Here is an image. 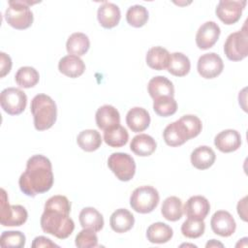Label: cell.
<instances>
[{
    "instance_id": "cell-40",
    "label": "cell",
    "mask_w": 248,
    "mask_h": 248,
    "mask_svg": "<svg viewBox=\"0 0 248 248\" xmlns=\"http://www.w3.org/2000/svg\"><path fill=\"white\" fill-rule=\"evenodd\" d=\"M12 59L11 57L1 51L0 52V78H4L7 74L10 73L11 69H12Z\"/></svg>"
},
{
    "instance_id": "cell-17",
    "label": "cell",
    "mask_w": 248,
    "mask_h": 248,
    "mask_svg": "<svg viewBox=\"0 0 248 248\" xmlns=\"http://www.w3.org/2000/svg\"><path fill=\"white\" fill-rule=\"evenodd\" d=\"M97 18L101 26L107 29L115 27L121 18L120 9L117 5L110 2H104L97 12Z\"/></svg>"
},
{
    "instance_id": "cell-42",
    "label": "cell",
    "mask_w": 248,
    "mask_h": 248,
    "mask_svg": "<svg viewBox=\"0 0 248 248\" xmlns=\"http://www.w3.org/2000/svg\"><path fill=\"white\" fill-rule=\"evenodd\" d=\"M246 200L247 198L244 197L241 201L237 203V213L241 217L243 221H247V213H246Z\"/></svg>"
},
{
    "instance_id": "cell-9",
    "label": "cell",
    "mask_w": 248,
    "mask_h": 248,
    "mask_svg": "<svg viewBox=\"0 0 248 248\" xmlns=\"http://www.w3.org/2000/svg\"><path fill=\"white\" fill-rule=\"evenodd\" d=\"M1 108L10 115H18L26 108V94L16 87H8L2 90L0 94Z\"/></svg>"
},
{
    "instance_id": "cell-2",
    "label": "cell",
    "mask_w": 248,
    "mask_h": 248,
    "mask_svg": "<svg viewBox=\"0 0 248 248\" xmlns=\"http://www.w3.org/2000/svg\"><path fill=\"white\" fill-rule=\"evenodd\" d=\"M20 191L28 197H35L49 191L53 185L52 166L44 155H33L26 163V169L18 179Z\"/></svg>"
},
{
    "instance_id": "cell-18",
    "label": "cell",
    "mask_w": 248,
    "mask_h": 248,
    "mask_svg": "<svg viewBox=\"0 0 248 248\" xmlns=\"http://www.w3.org/2000/svg\"><path fill=\"white\" fill-rule=\"evenodd\" d=\"M95 120L99 129L107 131L120 124V114L113 106L104 105L97 109Z\"/></svg>"
},
{
    "instance_id": "cell-16",
    "label": "cell",
    "mask_w": 248,
    "mask_h": 248,
    "mask_svg": "<svg viewBox=\"0 0 248 248\" xmlns=\"http://www.w3.org/2000/svg\"><path fill=\"white\" fill-rule=\"evenodd\" d=\"M210 210V204L202 196H193L188 199L183 207V212L188 218L203 220Z\"/></svg>"
},
{
    "instance_id": "cell-4",
    "label": "cell",
    "mask_w": 248,
    "mask_h": 248,
    "mask_svg": "<svg viewBox=\"0 0 248 248\" xmlns=\"http://www.w3.org/2000/svg\"><path fill=\"white\" fill-rule=\"evenodd\" d=\"M39 3L38 1L29 0H11L8 2L9 7L5 11V20L15 29L23 30L30 27L33 23L34 16L30 6Z\"/></svg>"
},
{
    "instance_id": "cell-44",
    "label": "cell",
    "mask_w": 248,
    "mask_h": 248,
    "mask_svg": "<svg viewBox=\"0 0 248 248\" xmlns=\"http://www.w3.org/2000/svg\"><path fill=\"white\" fill-rule=\"evenodd\" d=\"M181 247H183V246H191V247H197L196 245H194V244H181L180 245Z\"/></svg>"
},
{
    "instance_id": "cell-24",
    "label": "cell",
    "mask_w": 248,
    "mask_h": 248,
    "mask_svg": "<svg viewBox=\"0 0 248 248\" xmlns=\"http://www.w3.org/2000/svg\"><path fill=\"white\" fill-rule=\"evenodd\" d=\"M190 159L193 167L202 170L209 169L214 164L216 154L209 146L202 145L193 150Z\"/></svg>"
},
{
    "instance_id": "cell-20",
    "label": "cell",
    "mask_w": 248,
    "mask_h": 248,
    "mask_svg": "<svg viewBox=\"0 0 248 248\" xmlns=\"http://www.w3.org/2000/svg\"><path fill=\"white\" fill-rule=\"evenodd\" d=\"M58 70L66 77L76 78L84 73L85 64L78 56L69 54L59 60Z\"/></svg>"
},
{
    "instance_id": "cell-29",
    "label": "cell",
    "mask_w": 248,
    "mask_h": 248,
    "mask_svg": "<svg viewBox=\"0 0 248 248\" xmlns=\"http://www.w3.org/2000/svg\"><path fill=\"white\" fill-rule=\"evenodd\" d=\"M102 140L100 133L93 129L83 130L77 137L78 146L86 152H93L97 150L101 146Z\"/></svg>"
},
{
    "instance_id": "cell-21",
    "label": "cell",
    "mask_w": 248,
    "mask_h": 248,
    "mask_svg": "<svg viewBox=\"0 0 248 248\" xmlns=\"http://www.w3.org/2000/svg\"><path fill=\"white\" fill-rule=\"evenodd\" d=\"M135 224L134 215L126 208L116 209L109 218V225L112 231L123 233L130 231Z\"/></svg>"
},
{
    "instance_id": "cell-5",
    "label": "cell",
    "mask_w": 248,
    "mask_h": 248,
    "mask_svg": "<svg viewBox=\"0 0 248 248\" xmlns=\"http://www.w3.org/2000/svg\"><path fill=\"white\" fill-rule=\"evenodd\" d=\"M159 200V193L154 187L143 185L133 191L130 197V205L136 212L146 214L157 207Z\"/></svg>"
},
{
    "instance_id": "cell-14",
    "label": "cell",
    "mask_w": 248,
    "mask_h": 248,
    "mask_svg": "<svg viewBox=\"0 0 248 248\" xmlns=\"http://www.w3.org/2000/svg\"><path fill=\"white\" fill-rule=\"evenodd\" d=\"M210 226L214 233L224 237L231 236L236 229V224L233 217L226 210L216 211L211 217Z\"/></svg>"
},
{
    "instance_id": "cell-32",
    "label": "cell",
    "mask_w": 248,
    "mask_h": 248,
    "mask_svg": "<svg viewBox=\"0 0 248 248\" xmlns=\"http://www.w3.org/2000/svg\"><path fill=\"white\" fill-rule=\"evenodd\" d=\"M129 140V134L127 130L120 124L104 131V140L110 147H122Z\"/></svg>"
},
{
    "instance_id": "cell-7",
    "label": "cell",
    "mask_w": 248,
    "mask_h": 248,
    "mask_svg": "<svg viewBox=\"0 0 248 248\" xmlns=\"http://www.w3.org/2000/svg\"><path fill=\"white\" fill-rule=\"evenodd\" d=\"M28 218L26 209L19 204L10 205L6 191L1 189L0 202V223L4 227H19Z\"/></svg>"
},
{
    "instance_id": "cell-15",
    "label": "cell",
    "mask_w": 248,
    "mask_h": 248,
    "mask_svg": "<svg viewBox=\"0 0 248 248\" xmlns=\"http://www.w3.org/2000/svg\"><path fill=\"white\" fill-rule=\"evenodd\" d=\"M214 144L223 153L233 152L241 145V136L236 130L227 129L216 135Z\"/></svg>"
},
{
    "instance_id": "cell-25",
    "label": "cell",
    "mask_w": 248,
    "mask_h": 248,
    "mask_svg": "<svg viewBox=\"0 0 248 248\" xmlns=\"http://www.w3.org/2000/svg\"><path fill=\"white\" fill-rule=\"evenodd\" d=\"M157 143L155 140L146 134H140L133 138L130 143V149L138 156L147 157L156 150Z\"/></svg>"
},
{
    "instance_id": "cell-6",
    "label": "cell",
    "mask_w": 248,
    "mask_h": 248,
    "mask_svg": "<svg viewBox=\"0 0 248 248\" xmlns=\"http://www.w3.org/2000/svg\"><path fill=\"white\" fill-rule=\"evenodd\" d=\"M224 52L231 61H240L248 55V32L246 22L242 29L230 34L224 45Z\"/></svg>"
},
{
    "instance_id": "cell-34",
    "label": "cell",
    "mask_w": 248,
    "mask_h": 248,
    "mask_svg": "<svg viewBox=\"0 0 248 248\" xmlns=\"http://www.w3.org/2000/svg\"><path fill=\"white\" fill-rule=\"evenodd\" d=\"M153 109L159 116L168 117L176 112L177 103L173 97L162 96L154 99Z\"/></svg>"
},
{
    "instance_id": "cell-27",
    "label": "cell",
    "mask_w": 248,
    "mask_h": 248,
    "mask_svg": "<svg viewBox=\"0 0 248 248\" xmlns=\"http://www.w3.org/2000/svg\"><path fill=\"white\" fill-rule=\"evenodd\" d=\"M78 219L80 226L83 229L100 232L104 227V217L94 207H84L83 209H81Z\"/></svg>"
},
{
    "instance_id": "cell-33",
    "label": "cell",
    "mask_w": 248,
    "mask_h": 248,
    "mask_svg": "<svg viewBox=\"0 0 248 248\" xmlns=\"http://www.w3.org/2000/svg\"><path fill=\"white\" fill-rule=\"evenodd\" d=\"M40 79L38 71L30 66L20 67L15 75V80L20 87L31 88L34 87Z\"/></svg>"
},
{
    "instance_id": "cell-12",
    "label": "cell",
    "mask_w": 248,
    "mask_h": 248,
    "mask_svg": "<svg viewBox=\"0 0 248 248\" xmlns=\"http://www.w3.org/2000/svg\"><path fill=\"white\" fill-rule=\"evenodd\" d=\"M163 138L166 144L171 147H176L182 145L187 140L192 139V136L186 125L179 118L165 128L163 132Z\"/></svg>"
},
{
    "instance_id": "cell-10",
    "label": "cell",
    "mask_w": 248,
    "mask_h": 248,
    "mask_svg": "<svg viewBox=\"0 0 248 248\" xmlns=\"http://www.w3.org/2000/svg\"><path fill=\"white\" fill-rule=\"evenodd\" d=\"M246 3L245 0H221L215 10L216 16L224 24L232 25L240 19Z\"/></svg>"
},
{
    "instance_id": "cell-36",
    "label": "cell",
    "mask_w": 248,
    "mask_h": 248,
    "mask_svg": "<svg viewBox=\"0 0 248 248\" xmlns=\"http://www.w3.org/2000/svg\"><path fill=\"white\" fill-rule=\"evenodd\" d=\"M205 230V224L203 220H197L193 218H187L181 226V232L188 238H198L202 236Z\"/></svg>"
},
{
    "instance_id": "cell-43",
    "label": "cell",
    "mask_w": 248,
    "mask_h": 248,
    "mask_svg": "<svg viewBox=\"0 0 248 248\" xmlns=\"http://www.w3.org/2000/svg\"><path fill=\"white\" fill-rule=\"evenodd\" d=\"M223 247L224 245L221 243V242H218L217 240H215V239H211L210 241H208L207 243H206V245H205V247L206 248H209V247Z\"/></svg>"
},
{
    "instance_id": "cell-8",
    "label": "cell",
    "mask_w": 248,
    "mask_h": 248,
    "mask_svg": "<svg viewBox=\"0 0 248 248\" xmlns=\"http://www.w3.org/2000/svg\"><path fill=\"white\" fill-rule=\"evenodd\" d=\"M108 166L114 175L121 181L131 180L136 173L135 160L128 153H112L108 159Z\"/></svg>"
},
{
    "instance_id": "cell-38",
    "label": "cell",
    "mask_w": 248,
    "mask_h": 248,
    "mask_svg": "<svg viewBox=\"0 0 248 248\" xmlns=\"http://www.w3.org/2000/svg\"><path fill=\"white\" fill-rule=\"evenodd\" d=\"M76 246L78 248H92L98 246V236L96 232L83 229L76 236L75 239Z\"/></svg>"
},
{
    "instance_id": "cell-30",
    "label": "cell",
    "mask_w": 248,
    "mask_h": 248,
    "mask_svg": "<svg viewBox=\"0 0 248 248\" xmlns=\"http://www.w3.org/2000/svg\"><path fill=\"white\" fill-rule=\"evenodd\" d=\"M161 213L163 217L168 221L175 222L181 219L183 215V206L181 200L174 196L167 198L163 202Z\"/></svg>"
},
{
    "instance_id": "cell-19",
    "label": "cell",
    "mask_w": 248,
    "mask_h": 248,
    "mask_svg": "<svg viewBox=\"0 0 248 248\" xmlns=\"http://www.w3.org/2000/svg\"><path fill=\"white\" fill-rule=\"evenodd\" d=\"M126 123L132 132L140 133L148 128L150 124V115L145 108L135 107L127 112Z\"/></svg>"
},
{
    "instance_id": "cell-41",
    "label": "cell",
    "mask_w": 248,
    "mask_h": 248,
    "mask_svg": "<svg viewBox=\"0 0 248 248\" xmlns=\"http://www.w3.org/2000/svg\"><path fill=\"white\" fill-rule=\"evenodd\" d=\"M32 248H41V247H46V248H49V247H59L57 244H55L54 242H52L49 238L46 237V236H37L34 238L32 244H31Z\"/></svg>"
},
{
    "instance_id": "cell-11",
    "label": "cell",
    "mask_w": 248,
    "mask_h": 248,
    "mask_svg": "<svg viewBox=\"0 0 248 248\" xmlns=\"http://www.w3.org/2000/svg\"><path fill=\"white\" fill-rule=\"evenodd\" d=\"M198 73L202 78L210 79L217 78L224 69L222 58L215 52L204 53L200 56L197 64Z\"/></svg>"
},
{
    "instance_id": "cell-3",
    "label": "cell",
    "mask_w": 248,
    "mask_h": 248,
    "mask_svg": "<svg viewBox=\"0 0 248 248\" xmlns=\"http://www.w3.org/2000/svg\"><path fill=\"white\" fill-rule=\"evenodd\" d=\"M30 110L34 118V127L38 131H45L51 128L56 121V104L48 95H36L31 101Z\"/></svg>"
},
{
    "instance_id": "cell-35",
    "label": "cell",
    "mask_w": 248,
    "mask_h": 248,
    "mask_svg": "<svg viewBox=\"0 0 248 248\" xmlns=\"http://www.w3.org/2000/svg\"><path fill=\"white\" fill-rule=\"evenodd\" d=\"M126 20L133 27H142L148 20V11L141 5L131 6L127 10Z\"/></svg>"
},
{
    "instance_id": "cell-39",
    "label": "cell",
    "mask_w": 248,
    "mask_h": 248,
    "mask_svg": "<svg viewBox=\"0 0 248 248\" xmlns=\"http://www.w3.org/2000/svg\"><path fill=\"white\" fill-rule=\"evenodd\" d=\"M180 119L183 121V123L186 125V127L188 128L192 139L196 138L198 135H200V133L202 132V124L201 119L193 114H186L183 115L182 117H180Z\"/></svg>"
},
{
    "instance_id": "cell-13",
    "label": "cell",
    "mask_w": 248,
    "mask_h": 248,
    "mask_svg": "<svg viewBox=\"0 0 248 248\" xmlns=\"http://www.w3.org/2000/svg\"><path fill=\"white\" fill-rule=\"evenodd\" d=\"M221 29L214 21H206L202 23L196 34V44L201 49H208L212 47L219 39Z\"/></svg>"
},
{
    "instance_id": "cell-1",
    "label": "cell",
    "mask_w": 248,
    "mask_h": 248,
    "mask_svg": "<svg viewBox=\"0 0 248 248\" xmlns=\"http://www.w3.org/2000/svg\"><path fill=\"white\" fill-rule=\"evenodd\" d=\"M71 202L67 197L55 195L45 203L41 216V228L44 232L59 239L69 237L75 230V223L70 217Z\"/></svg>"
},
{
    "instance_id": "cell-22",
    "label": "cell",
    "mask_w": 248,
    "mask_h": 248,
    "mask_svg": "<svg viewBox=\"0 0 248 248\" xmlns=\"http://www.w3.org/2000/svg\"><path fill=\"white\" fill-rule=\"evenodd\" d=\"M147 90L153 100L162 96H174V87L172 82L163 76L152 78L147 84Z\"/></svg>"
},
{
    "instance_id": "cell-23",
    "label": "cell",
    "mask_w": 248,
    "mask_h": 248,
    "mask_svg": "<svg viewBox=\"0 0 248 248\" xmlns=\"http://www.w3.org/2000/svg\"><path fill=\"white\" fill-rule=\"evenodd\" d=\"M170 60V53L163 46H153L148 49L145 61L153 70L162 71L168 69Z\"/></svg>"
},
{
    "instance_id": "cell-37",
    "label": "cell",
    "mask_w": 248,
    "mask_h": 248,
    "mask_svg": "<svg viewBox=\"0 0 248 248\" xmlns=\"http://www.w3.org/2000/svg\"><path fill=\"white\" fill-rule=\"evenodd\" d=\"M25 241L26 237L24 233L19 231H6L3 232L0 236V245L3 248H22L25 245Z\"/></svg>"
},
{
    "instance_id": "cell-28",
    "label": "cell",
    "mask_w": 248,
    "mask_h": 248,
    "mask_svg": "<svg viewBox=\"0 0 248 248\" xmlns=\"http://www.w3.org/2000/svg\"><path fill=\"white\" fill-rule=\"evenodd\" d=\"M90 47V41L87 35L81 32H76L70 35L66 43L67 52L71 55L82 56Z\"/></svg>"
},
{
    "instance_id": "cell-31",
    "label": "cell",
    "mask_w": 248,
    "mask_h": 248,
    "mask_svg": "<svg viewBox=\"0 0 248 248\" xmlns=\"http://www.w3.org/2000/svg\"><path fill=\"white\" fill-rule=\"evenodd\" d=\"M191 69V62L189 58L181 52H173L170 54V60L168 66L170 74L175 77L186 76Z\"/></svg>"
},
{
    "instance_id": "cell-26",
    "label": "cell",
    "mask_w": 248,
    "mask_h": 248,
    "mask_svg": "<svg viewBox=\"0 0 248 248\" xmlns=\"http://www.w3.org/2000/svg\"><path fill=\"white\" fill-rule=\"evenodd\" d=\"M172 235H173L172 229L169 225L163 222L153 223L147 228V231H146V237L150 243H156V244L167 243L171 239Z\"/></svg>"
}]
</instances>
